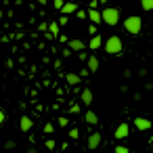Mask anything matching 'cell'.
<instances>
[{"label": "cell", "instance_id": "1", "mask_svg": "<svg viewBox=\"0 0 153 153\" xmlns=\"http://www.w3.org/2000/svg\"><path fill=\"white\" fill-rule=\"evenodd\" d=\"M124 30L132 36H138L140 30H143V19L138 15H130L128 19H124Z\"/></svg>", "mask_w": 153, "mask_h": 153}, {"label": "cell", "instance_id": "2", "mask_svg": "<svg viewBox=\"0 0 153 153\" xmlns=\"http://www.w3.org/2000/svg\"><path fill=\"white\" fill-rule=\"evenodd\" d=\"M122 51H124V44H122L120 36H109V38L105 40V53H107V55L117 57V55H122Z\"/></svg>", "mask_w": 153, "mask_h": 153}, {"label": "cell", "instance_id": "3", "mask_svg": "<svg viewBox=\"0 0 153 153\" xmlns=\"http://www.w3.org/2000/svg\"><path fill=\"white\" fill-rule=\"evenodd\" d=\"M101 17H103V23H107V25H117V23H120V9L107 7V9H103Z\"/></svg>", "mask_w": 153, "mask_h": 153}, {"label": "cell", "instance_id": "4", "mask_svg": "<svg viewBox=\"0 0 153 153\" xmlns=\"http://www.w3.org/2000/svg\"><path fill=\"white\" fill-rule=\"evenodd\" d=\"M134 126H136V130L145 132V130L151 128V120H147V117H136V120H134Z\"/></svg>", "mask_w": 153, "mask_h": 153}, {"label": "cell", "instance_id": "5", "mask_svg": "<svg viewBox=\"0 0 153 153\" xmlns=\"http://www.w3.org/2000/svg\"><path fill=\"white\" fill-rule=\"evenodd\" d=\"M101 140H103V136H101L99 132H92V134H88V149H97V147L101 145Z\"/></svg>", "mask_w": 153, "mask_h": 153}, {"label": "cell", "instance_id": "6", "mask_svg": "<svg viewBox=\"0 0 153 153\" xmlns=\"http://www.w3.org/2000/svg\"><path fill=\"white\" fill-rule=\"evenodd\" d=\"M32 126H34V120H32V117L23 115V117L19 120V128H21V132H30V130H32Z\"/></svg>", "mask_w": 153, "mask_h": 153}, {"label": "cell", "instance_id": "7", "mask_svg": "<svg viewBox=\"0 0 153 153\" xmlns=\"http://www.w3.org/2000/svg\"><path fill=\"white\" fill-rule=\"evenodd\" d=\"M128 134H130V126H128V124H120V126L115 128V138H117V140H120V138H126Z\"/></svg>", "mask_w": 153, "mask_h": 153}, {"label": "cell", "instance_id": "8", "mask_svg": "<svg viewBox=\"0 0 153 153\" xmlns=\"http://www.w3.org/2000/svg\"><path fill=\"white\" fill-rule=\"evenodd\" d=\"M80 99H82V103H84V105H92L94 94H92V90H90V88H84V90H82V94H80Z\"/></svg>", "mask_w": 153, "mask_h": 153}, {"label": "cell", "instance_id": "9", "mask_svg": "<svg viewBox=\"0 0 153 153\" xmlns=\"http://www.w3.org/2000/svg\"><path fill=\"white\" fill-rule=\"evenodd\" d=\"M78 11V2H65L63 7H61V15H71V13H76Z\"/></svg>", "mask_w": 153, "mask_h": 153}, {"label": "cell", "instance_id": "10", "mask_svg": "<svg viewBox=\"0 0 153 153\" xmlns=\"http://www.w3.org/2000/svg\"><path fill=\"white\" fill-rule=\"evenodd\" d=\"M86 65H88V71H99V65H101V61H99V57H97V55H92V57H88Z\"/></svg>", "mask_w": 153, "mask_h": 153}, {"label": "cell", "instance_id": "11", "mask_svg": "<svg viewBox=\"0 0 153 153\" xmlns=\"http://www.w3.org/2000/svg\"><path fill=\"white\" fill-rule=\"evenodd\" d=\"M88 19L97 25V23H103V17H101V13L97 11V9H88Z\"/></svg>", "mask_w": 153, "mask_h": 153}, {"label": "cell", "instance_id": "12", "mask_svg": "<svg viewBox=\"0 0 153 153\" xmlns=\"http://www.w3.org/2000/svg\"><path fill=\"white\" fill-rule=\"evenodd\" d=\"M101 44H103V38H101V36H97V34H94V36L90 38V42H88L90 51H99V48H101Z\"/></svg>", "mask_w": 153, "mask_h": 153}, {"label": "cell", "instance_id": "13", "mask_svg": "<svg viewBox=\"0 0 153 153\" xmlns=\"http://www.w3.org/2000/svg\"><path fill=\"white\" fill-rule=\"evenodd\" d=\"M67 48H69V51H76V53H78V51H84V42L78 40V38H76V40H69V42H67Z\"/></svg>", "mask_w": 153, "mask_h": 153}, {"label": "cell", "instance_id": "14", "mask_svg": "<svg viewBox=\"0 0 153 153\" xmlns=\"http://www.w3.org/2000/svg\"><path fill=\"white\" fill-rule=\"evenodd\" d=\"M65 80H67V84H69V86H78V84L82 82L80 74H65Z\"/></svg>", "mask_w": 153, "mask_h": 153}, {"label": "cell", "instance_id": "15", "mask_svg": "<svg viewBox=\"0 0 153 153\" xmlns=\"http://www.w3.org/2000/svg\"><path fill=\"white\" fill-rule=\"evenodd\" d=\"M84 120H86V124H90V126L99 124V115H97L94 111H90V109H88V111L84 113Z\"/></svg>", "mask_w": 153, "mask_h": 153}, {"label": "cell", "instance_id": "16", "mask_svg": "<svg viewBox=\"0 0 153 153\" xmlns=\"http://www.w3.org/2000/svg\"><path fill=\"white\" fill-rule=\"evenodd\" d=\"M59 30H61L59 21H51V23H48V34H51L53 38H59Z\"/></svg>", "mask_w": 153, "mask_h": 153}, {"label": "cell", "instance_id": "17", "mask_svg": "<svg viewBox=\"0 0 153 153\" xmlns=\"http://www.w3.org/2000/svg\"><path fill=\"white\" fill-rule=\"evenodd\" d=\"M143 11H153V0H140Z\"/></svg>", "mask_w": 153, "mask_h": 153}, {"label": "cell", "instance_id": "18", "mask_svg": "<svg viewBox=\"0 0 153 153\" xmlns=\"http://www.w3.org/2000/svg\"><path fill=\"white\" fill-rule=\"evenodd\" d=\"M65 4V0H53V7L57 9V11H61V7Z\"/></svg>", "mask_w": 153, "mask_h": 153}, {"label": "cell", "instance_id": "19", "mask_svg": "<svg viewBox=\"0 0 153 153\" xmlns=\"http://www.w3.org/2000/svg\"><path fill=\"white\" fill-rule=\"evenodd\" d=\"M78 136H80V130L78 128H71L69 130V138H78Z\"/></svg>", "mask_w": 153, "mask_h": 153}, {"label": "cell", "instance_id": "20", "mask_svg": "<svg viewBox=\"0 0 153 153\" xmlns=\"http://www.w3.org/2000/svg\"><path fill=\"white\" fill-rule=\"evenodd\" d=\"M115 153H130V149L124 147V145H120V147H115Z\"/></svg>", "mask_w": 153, "mask_h": 153}, {"label": "cell", "instance_id": "21", "mask_svg": "<svg viewBox=\"0 0 153 153\" xmlns=\"http://www.w3.org/2000/svg\"><path fill=\"white\" fill-rule=\"evenodd\" d=\"M15 147H17L15 140H7V143H4V149H15Z\"/></svg>", "mask_w": 153, "mask_h": 153}, {"label": "cell", "instance_id": "22", "mask_svg": "<svg viewBox=\"0 0 153 153\" xmlns=\"http://www.w3.org/2000/svg\"><path fill=\"white\" fill-rule=\"evenodd\" d=\"M4 122H7V113H4L2 109H0V126H2Z\"/></svg>", "mask_w": 153, "mask_h": 153}, {"label": "cell", "instance_id": "23", "mask_svg": "<svg viewBox=\"0 0 153 153\" xmlns=\"http://www.w3.org/2000/svg\"><path fill=\"white\" fill-rule=\"evenodd\" d=\"M44 132H46V134H51V132H53V124H51V122H48V124H44Z\"/></svg>", "mask_w": 153, "mask_h": 153}, {"label": "cell", "instance_id": "24", "mask_svg": "<svg viewBox=\"0 0 153 153\" xmlns=\"http://www.w3.org/2000/svg\"><path fill=\"white\" fill-rule=\"evenodd\" d=\"M65 23H67V15H61L59 17V25H65Z\"/></svg>", "mask_w": 153, "mask_h": 153}, {"label": "cell", "instance_id": "25", "mask_svg": "<svg viewBox=\"0 0 153 153\" xmlns=\"http://www.w3.org/2000/svg\"><path fill=\"white\" fill-rule=\"evenodd\" d=\"M76 15H78V17H80V19H84V17H86V13H84V11H82V9H78V11H76Z\"/></svg>", "mask_w": 153, "mask_h": 153}, {"label": "cell", "instance_id": "26", "mask_svg": "<svg viewBox=\"0 0 153 153\" xmlns=\"http://www.w3.org/2000/svg\"><path fill=\"white\" fill-rule=\"evenodd\" d=\"M48 30V23H40V32H46Z\"/></svg>", "mask_w": 153, "mask_h": 153}, {"label": "cell", "instance_id": "27", "mask_svg": "<svg viewBox=\"0 0 153 153\" xmlns=\"http://www.w3.org/2000/svg\"><path fill=\"white\" fill-rule=\"evenodd\" d=\"M88 32H90V34H97V25H94V23H92V25H90V27H88Z\"/></svg>", "mask_w": 153, "mask_h": 153}, {"label": "cell", "instance_id": "28", "mask_svg": "<svg viewBox=\"0 0 153 153\" xmlns=\"http://www.w3.org/2000/svg\"><path fill=\"white\" fill-rule=\"evenodd\" d=\"M46 147L48 149H55V140H46Z\"/></svg>", "mask_w": 153, "mask_h": 153}, {"label": "cell", "instance_id": "29", "mask_svg": "<svg viewBox=\"0 0 153 153\" xmlns=\"http://www.w3.org/2000/svg\"><path fill=\"white\" fill-rule=\"evenodd\" d=\"M27 153H38V151H36V147H30V149H27Z\"/></svg>", "mask_w": 153, "mask_h": 153}, {"label": "cell", "instance_id": "30", "mask_svg": "<svg viewBox=\"0 0 153 153\" xmlns=\"http://www.w3.org/2000/svg\"><path fill=\"white\" fill-rule=\"evenodd\" d=\"M38 2H40V4H46V0H38Z\"/></svg>", "mask_w": 153, "mask_h": 153}, {"label": "cell", "instance_id": "31", "mask_svg": "<svg viewBox=\"0 0 153 153\" xmlns=\"http://www.w3.org/2000/svg\"><path fill=\"white\" fill-rule=\"evenodd\" d=\"M0 21H2V9H0Z\"/></svg>", "mask_w": 153, "mask_h": 153}, {"label": "cell", "instance_id": "32", "mask_svg": "<svg viewBox=\"0 0 153 153\" xmlns=\"http://www.w3.org/2000/svg\"><path fill=\"white\" fill-rule=\"evenodd\" d=\"M99 2H109V0H99Z\"/></svg>", "mask_w": 153, "mask_h": 153}, {"label": "cell", "instance_id": "33", "mask_svg": "<svg viewBox=\"0 0 153 153\" xmlns=\"http://www.w3.org/2000/svg\"><path fill=\"white\" fill-rule=\"evenodd\" d=\"M151 145H153V140H151Z\"/></svg>", "mask_w": 153, "mask_h": 153}]
</instances>
